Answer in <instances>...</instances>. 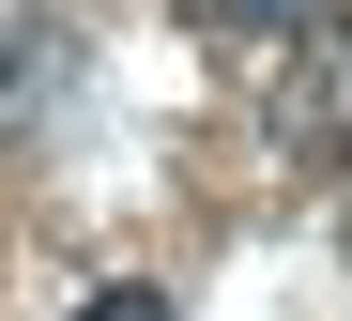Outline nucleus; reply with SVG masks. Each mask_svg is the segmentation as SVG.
Here are the masks:
<instances>
[{
  "label": "nucleus",
  "mask_w": 352,
  "mask_h": 321,
  "mask_svg": "<svg viewBox=\"0 0 352 321\" xmlns=\"http://www.w3.org/2000/svg\"><path fill=\"white\" fill-rule=\"evenodd\" d=\"M77 321H168V291H153V276H107V291H92Z\"/></svg>",
  "instance_id": "1"
},
{
  "label": "nucleus",
  "mask_w": 352,
  "mask_h": 321,
  "mask_svg": "<svg viewBox=\"0 0 352 321\" xmlns=\"http://www.w3.org/2000/svg\"><path fill=\"white\" fill-rule=\"evenodd\" d=\"M199 16H214V31H291L307 0H199Z\"/></svg>",
  "instance_id": "2"
}]
</instances>
